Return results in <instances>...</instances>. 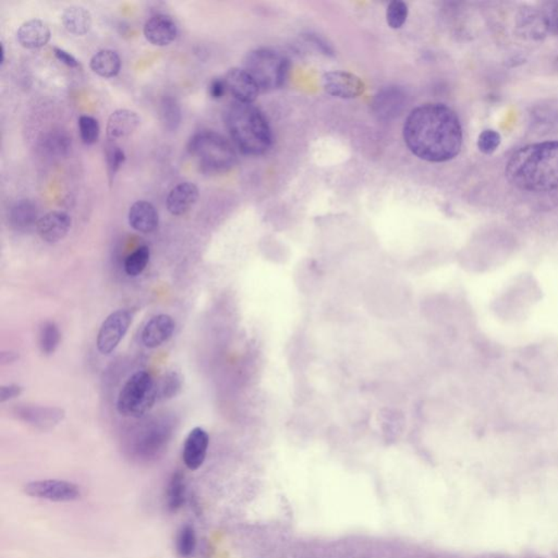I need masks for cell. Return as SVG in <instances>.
I'll return each instance as SVG.
<instances>
[{
  "instance_id": "31",
  "label": "cell",
  "mask_w": 558,
  "mask_h": 558,
  "mask_svg": "<svg viewBox=\"0 0 558 558\" xmlns=\"http://www.w3.org/2000/svg\"><path fill=\"white\" fill-rule=\"evenodd\" d=\"M161 118L164 126L169 131H174L179 126L181 121V111L176 99L166 97L161 101Z\"/></svg>"
},
{
  "instance_id": "24",
  "label": "cell",
  "mask_w": 558,
  "mask_h": 558,
  "mask_svg": "<svg viewBox=\"0 0 558 558\" xmlns=\"http://www.w3.org/2000/svg\"><path fill=\"white\" fill-rule=\"evenodd\" d=\"M531 124L537 128L551 129L558 124V99L537 101L529 109Z\"/></svg>"
},
{
  "instance_id": "4",
  "label": "cell",
  "mask_w": 558,
  "mask_h": 558,
  "mask_svg": "<svg viewBox=\"0 0 558 558\" xmlns=\"http://www.w3.org/2000/svg\"><path fill=\"white\" fill-rule=\"evenodd\" d=\"M188 149L204 173H226L237 161V154L231 143L215 131H201L194 134L189 142Z\"/></svg>"
},
{
  "instance_id": "26",
  "label": "cell",
  "mask_w": 558,
  "mask_h": 558,
  "mask_svg": "<svg viewBox=\"0 0 558 558\" xmlns=\"http://www.w3.org/2000/svg\"><path fill=\"white\" fill-rule=\"evenodd\" d=\"M90 67L97 76L111 79L119 74L120 69H121V60L115 51L103 49L93 56Z\"/></svg>"
},
{
  "instance_id": "19",
  "label": "cell",
  "mask_w": 558,
  "mask_h": 558,
  "mask_svg": "<svg viewBox=\"0 0 558 558\" xmlns=\"http://www.w3.org/2000/svg\"><path fill=\"white\" fill-rule=\"evenodd\" d=\"M198 199V186L191 182H182L170 191L166 206L174 216H181L192 209Z\"/></svg>"
},
{
  "instance_id": "7",
  "label": "cell",
  "mask_w": 558,
  "mask_h": 558,
  "mask_svg": "<svg viewBox=\"0 0 558 558\" xmlns=\"http://www.w3.org/2000/svg\"><path fill=\"white\" fill-rule=\"evenodd\" d=\"M174 422L168 418H159L145 423L128 442V453L140 462L156 459L167 447L173 437Z\"/></svg>"
},
{
  "instance_id": "18",
  "label": "cell",
  "mask_w": 558,
  "mask_h": 558,
  "mask_svg": "<svg viewBox=\"0 0 558 558\" xmlns=\"http://www.w3.org/2000/svg\"><path fill=\"white\" fill-rule=\"evenodd\" d=\"M21 420L37 429H51L64 418V410L49 407L24 406L16 410Z\"/></svg>"
},
{
  "instance_id": "12",
  "label": "cell",
  "mask_w": 558,
  "mask_h": 558,
  "mask_svg": "<svg viewBox=\"0 0 558 558\" xmlns=\"http://www.w3.org/2000/svg\"><path fill=\"white\" fill-rule=\"evenodd\" d=\"M224 79L227 90L239 103L252 104L259 96V85L244 68H231Z\"/></svg>"
},
{
  "instance_id": "32",
  "label": "cell",
  "mask_w": 558,
  "mask_h": 558,
  "mask_svg": "<svg viewBox=\"0 0 558 558\" xmlns=\"http://www.w3.org/2000/svg\"><path fill=\"white\" fill-rule=\"evenodd\" d=\"M106 163H107V171H109V181H113L114 177L117 174L124 161L126 154L122 149L118 146L113 141H109L105 146Z\"/></svg>"
},
{
  "instance_id": "10",
  "label": "cell",
  "mask_w": 558,
  "mask_h": 558,
  "mask_svg": "<svg viewBox=\"0 0 558 558\" xmlns=\"http://www.w3.org/2000/svg\"><path fill=\"white\" fill-rule=\"evenodd\" d=\"M323 86L329 95L342 99H357L366 91L364 82L347 71L327 72L323 76Z\"/></svg>"
},
{
  "instance_id": "40",
  "label": "cell",
  "mask_w": 558,
  "mask_h": 558,
  "mask_svg": "<svg viewBox=\"0 0 558 558\" xmlns=\"http://www.w3.org/2000/svg\"><path fill=\"white\" fill-rule=\"evenodd\" d=\"M54 54H55V57L57 58L60 62L66 64L67 67L78 68L79 66H80L76 58L74 57V56H72L71 54L68 53V51H64V49L55 47V49H54Z\"/></svg>"
},
{
  "instance_id": "30",
  "label": "cell",
  "mask_w": 558,
  "mask_h": 558,
  "mask_svg": "<svg viewBox=\"0 0 558 558\" xmlns=\"http://www.w3.org/2000/svg\"><path fill=\"white\" fill-rule=\"evenodd\" d=\"M149 256H151V252L146 246H140L131 254H129L124 261V271H126V275L136 277V276L142 274L149 264Z\"/></svg>"
},
{
  "instance_id": "37",
  "label": "cell",
  "mask_w": 558,
  "mask_h": 558,
  "mask_svg": "<svg viewBox=\"0 0 558 558\" xmlns=\"http://www.w3.org/2000/svg\"><path fill=\"white\" fill-rule=\"evenodd\" d=\"M44 149L53 155H64L70 149V139L61 134H51L45 140Z\"/></svg>"
},
{
  "instance_id": "33",
  "label": "cell",
  "mask_w": 558,
  "mask_h": 558,
  "mask_svg": "<svg viewBox=\"0 0 558 558\" xmlns=\"http://www.w3.org/2000/svg\"><path fill=\"white\" fill-rule=\"evenodd\" d=\"M408 14H409V9L404 1H402V0L391 1L387 6V10H386V20H387L389 28L395 29V30L402 28L406 24Z\"/></svg>"
},
{
  "instance_id": "15",
  "label": "cell",
  "mask_w": 558,
  "mask_h": 558,
  "mask_svg": "<svg viewBox=\"0 0 558 558\" xmlns=\"http://www.w3.org/2000/svg\"><path fill=\"white\" fill-rule=\"evenodd\" d=\"M406 104V94L396 86L383 89L373 99V111L375 115L383 120H391L398 117Z\"/></svg>"
},
{
  "instance_id": "41",
  "label": "cell",
  "mask_w": 558,
  "mask_h": 558,
  "mask_svg": "<svg viewBox=\"0 0 558 558\" xmlns=\"http://www.w3.org/2000/svg\"><path fill=\"white\" fill-rule=\"evenodd\" d=\"M0 54H1V58H0V64H3L4 62H5V46H4L3 43H1V45H0Z\"/></svg>"
},
{
  "instance_id": "11",
  "label": "cell",
  "mask_w": 558,
  "mask_h": 558,
  "mask_svg": "<svg viewBox=\"0 0 558 558\" xmlns=\"http://www.w3.org/2000/svg\"><path fill=\"white\" fill-rule=\"evenodd\" d=\"M517 30L524 39L540 41L552 30L551 20L547 12L535 8H524L517 16Z\"/></svg>"
},
{
  "instance_id": "36",
  "label": "cell",
  "mask_w": 558,
  "mask_h": 558,
  "mask_svg": "<svg viewBox=\"0 0 558 558\" xmlns=\"http://www.w3.org/2000/svg\"><path fill=\"white\" fill-rule=\"evenodd\" d=\"M502 143V136L499 132L494 129H487L481 132L478 138V149L481 153L485 155H491L497 152Z\"/></svg>"
},
{
  "instance_id": "13",
  "label": "cell",
  "mask_w": 558,
  "mask_h": 558,
  "mask_svg": "<svg viewBox=\"0 0 558 558\" xmlns=\"http://www.w3.org/2000/svg\"><path fill=\"white\" fill-rule=\"evenodd\" d=\"M178 34L175 20L167 14H156L146 21L144 36L155 46H168L175 41Z\"/></svg>"
},
{
  "instance_id": "16",
  "label": "cell",
  "mask_w": 558,
  "mask_h": 558,
  "mask_svg": "<svg viewBox=\"0 0 558 558\" xmlns=\"http://www.w3.org/2000/svg\"><path fill=\"white\" fill-rule=\"evenodd\" d=\"M209 434L202 427H194L188 437L184 445V464L190 470H198L206 457L207 448H209Z\"/></svg>"
},
{
  "instance_id": "9",
  "label": "cell",
  "mask_w": 558,
  "mask_h": 558,
  "mask_svg": "<svg viewBox=\"0 0 558 558\" xmlns=\"http://www.w3.org/2000/svg\"><path fill=\"white\" fill-rule=\"evenodd\" d=\"M24 492L30 497L57 503L76 501L81 495L76 484L61 480L34 481L24 487Z\"/></svg>"
},
{
  "instance_id": "3",
  "label": "cell",
  "mask_w": 558,
  "mask_h": 558,
  "mask_svg": "<svg viewBox=\"0 0 558 558\" xmlns=\"http://www.w3.org/2000/svg\"><path fill=\"white\" fill-rule=\"evenodd\" d=\"M225 122L234 144L244 154L259 156L271 149V126L264 114L252 104H230L226 111Z\"/></svg>"
},
{
  "instance_id": "34",
  "label": "cell",
  "mask_w": 558,
  "mask_h": 558,
  "mask_svg": "<svg viewBox=\"0 0 558 558\" xmlns=\"http://www.w3.org/2000/svg\"><path fill=\"white\" fill-rule=\"evenodd\" d=\"M196 547V531L192 527L186 524L180 529L177 537V552L182 558H189L193 555Z\"/></svg>"
},
{
  "instance_id": "14",
  "label": "cell",
  "mask_w": 558,
  "mask_h": 558,
  "mask_svg": "<svg viewBox=\"0 0 558 558\" xmlns=\"http://www.w3.org/2000/svg\"><path fill=\"white\" fill-rule=\"evenodd\" d=\"M71 217L64 211H49L39 219L36 230L39 237L49 244L61 241L71 228Z\"/></svg>"
},
{
  "instance_id": "22",
  "label": "cell",
  "mask_w": 558,
  "mask_h": 558,
  "mask_svg": "<svg viewBox=\"0 0 558 558\" xmlns=\"http://www.w3.org/2000/svg\"><path fill=\"white\" fill-rule=\"evenodd\" d=\"M129 225L136 231L142 234H151L159 227V211L154 205L146 201H138L134 203L128 215Z\"/></svg>"
},
{
  "instance_id": "38",
  "label": "cell",
  "mask_w": 558,
  "mask_h": 558,
  "mask_svg": "<svg viewBox=\"0 0 558 558\" xmlns=\"http://www.w3.org/2000/svg\"><path fill=\"white\" fill-rule=\"evenodd\" d=\"M227 85L224 78H215L209 85V95L211 99H221L227 92Z\"/></svg>"
},
{
  "instance_id": "27",
  "label": "cell",
  "mask_w": 558,
  "mask_h": 558,
  "mask_svg": "<svg viewBox=\"0 0 558 558\" xmlns=\"http://www.w3.org/2000/svg\"><path fill=\"white\" fill-rule=\"evenodd\" d=\"M186 502V482L181 472L171 474L166 489V504L170 512H177Z\"/></svg>"
},
{
  "instance_id": "17",
  "label": "cell",
  "mask_w": 558,
  "mask_h": 558,
  "mask_svg": "<svg viewBox=\"0 0 558 558\" xmlns=\"http://www.w3.org/2000/svg\"><path fill=\"white\" fill-rule=\"evenodd\" d=\"M175 321L167 314H159L147 322L142 331V342L145 347L154 348L163 345L175 332Z\"/></svg>"
},
{
  "instance_id": "23",
  "label": "cell",
  "mask_w": 558,
  "mask_h": 558,
  "mask_svg": "<svg viewBox=\"0 0 558 558\" xmlns=\"http://www.w3.org/2000/svg\"><path fill=\"white\" fill-rule=\"evenodd\" d=\"M36 205L30 200H20L10 209L9 224L18 231H29L39 223Z\"/></svg>"
},
{
  "instance_id": "28",
  "label": "cell",
  "mask_w": 558,
  "mask_h": 558,
  "mask_svg": "<svg viewBox=\"0 0 558 558\" xmlns=\"http://www.w3.org/2000/svg\"><path fill=\"white\" fill-rule=\"evenodd\" d=\"M39 349L44 354H53L60 344V332L54 322H45L39 329Z\"/></svg>"
},
{
  "instance_id": "35",
  "label": "cell",
  "mask_w": 558,
  "mask_h": 558,
  "mask_svg": "<svg viewBox=\"0 0 558 558\" xmlns=\"http://www.w3.org/2000/svg\"><path fill=\"white\" fill-rule=\"evenodd\" d=\"M79 130H80L81 140L84 144L92 145L99 141L101 126L94 117L81 116L79 118Z\"/></svg>"
},
{
  "instance_id": "2",
  "label": "cell",
  "mask_w": 558,
  "mask_h": 558,
  "mask_svg": "<svg viewBox=\"0 0 558 558\" xmlns=\"http://www.w3.org/2000/svg\"><path fill=\"white\" fill-rule=\"evenodd\" d=\"M508 181L527 192H549L558 189V140L520 147L508 159Z\"/></svg>"
},
{
  "instance_id": "39",
  "label": "cell",
  "mask_w": 558,
  "mask_h": 558,
  "mask_svg": "<svg viewBox=\"0 0 558 558\" xmlns=\"http://www.w3.org/2000/svg\"><path fill=\"white\" fill-rule=\"evenodd\" d=\"M22 392H24V389L21 386L14 385V384L1 386V389H0V402H6L8 400L19 397L22 394Z\"/></svg>"
},
{
  "instance_id": "1",
  "label": "cell",
  "mask_w": 558,
  "mask_h": 558,
  "mask_svg": "<svg viewBox=\"0 0 558 558\" xmlns=\"http://www.w3.org/2000/svg\"><path fill=\"white\" fill-rule=\"evenodd\" d=\"M404 140L412 154L429 163H445L462 151L464 134L457 114L441 103L419 106L407 117Z\"/></svg>"
},
{
  "instance_id": "8",
  "label": "cell",
  "mask_w": 558,
  "mask_h": 558,
  "mask_svg": "<svg viewBox=\"0 0 558 558\" xmlns=\"http://www.w3.org/2000/svg\"><path fill=\"white\" fill-rule=\"evenodd\" d=\"M132 323V313L120 309L111 313L103 322L97 334V349L101 354H109L119 345Z\"/></svg>"
},
{
  "instance_id": "21",
  "label": "cell",
  "mask_w": 558,
  "mask_h": 558,
  "mask_svg": "<svg viewBox=\"0 0 558 558\" xmlns=\"http://www.w3.org/2000/svg\"><path fill=\"white\" fill-rule=\"evenodd\" d=\"M140 117L136 111L129 109H118L114 111L106 126L109 141L115 142L131 136L140 126Z\"/></svg>"
},
{
  "instance_id": "6",
  "label": "cell",
  "mask_w": 558,
  "mask_h": 558,
  "mask_svg": "<svg viewBox=\"0 0 558 558\" xmlns=\"http://www.w3.org/2000/svg\"><path fill=\"white\" fill-rule=\"evenodd\" d=\"M157 400V384L146 371L129 377L117 400V409L124 417L141 418L152 409Z\"/></svg>"
},
{
  "instance_id": "25",
  "label": "cell",
  "mask_w": 558,
  "mask_h": 558,
  "mask_svg": "<svg viewBox=\"0 0 558 558\" xmlns=\"http://www.w3.org/2000/svg\"><path fill=\"white\" fill-rule=\"evenodd\" d=\"M61 20L68 32L79 36L88 34L92 26V16L90 11L80 6H71L64 10Z\"/></svg>"
},
{
  "instance_id": "29",
  "label": "cell",
  "mask_w": 558,
  "mask_h": 558,
  "mask_svg": "<svg viewBox=\"0 0 558 558\" xmlns=\"http://www.w3.org/2000/svg\"><path fill=\"white\" fill-rule=\"evenodd\" d=\"M157 384V400H168L181 392L182 377L176 371H170Z\"/></svg>"
},
{
  "instance_id": "20",
  "label": "cell",
  "mask_w": 558,
  "mask_h": 558,
  "mask_svg": "<svg viewBox=\"0 0 558 558\" xmlns=\"http://www.w3.org/2000/svg\"><path fill=\"white\" fill-rule=\"evenodd\" d=\"M51 29L44 21L39 19L26 21L19 28L16 39L19 44L26 49L44 47L51 39Z\"/></svg>"
},
{
  "instance_id": "42",
  "label": "cell",
  "mask_w": 558,
  "mask_h": 558,
  "mask_svg": "<svg viewBox=\"0 0 558 558\" xmlns=\"http://www.w3.org/2000/svg\"><path fill=\"white\" fill-rule=\"evenodd\" d=\"M557 26H558V24H557Z\"/></svg>"
},
{
  "instance_id": "5",
  "label": "cell",
  "mask_w": 558,
  "mask_h": 558,
  "mask_svg": "<svg viewBox=\"0 0 558 558\" xmlns=\"http://www.w3.org/2000/svg\"><path fill=\"white\" fill-rule=\"evenodd\" d=\"M289 60L269 49L250 51L244 60V69L252 76L261 91H273L283 86L289 72Z\"/></svg>"
}]
</instances>
